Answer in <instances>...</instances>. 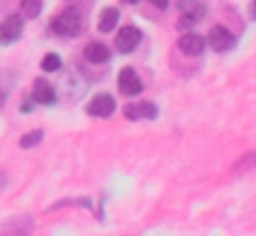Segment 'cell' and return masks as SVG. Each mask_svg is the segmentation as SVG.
<instances>
[{
  "instance_id": "obj_17",
  "label": "cell",
  "mask_w": 256,
  "mask_h": 236,
  "mask_svg": "<svg viewBox=\"0 0 256 236\" xmlns=\"http://www.w3.org/2000/svg\"><path fill=\"white\" fill-rule=\"evenodd\" d=\"M68 204H78V206H84V208H90V198H74V200H60L56 202L50 210H56V208H62V206H68Z\"/></svg>"
},
{
  "instance_id": "obj_3",
  "label": "cell",
  "mask_w": 256,
  "mask_h": 236,
  "mask_svg": "<svg viewBox=\"0 0 256 236\" xmlns=\"http://www.w3.org/2000/svg\"><path fill=\"white\" fill-rule=\"evenodd\" d=\"M22 32H24V16L22 14H10L0 24V44L2 46L14 44L16 40H20Z\"/></svg>"
},
{
  "instance_id": "obj_15",
  "label": "cell",
  "mask_w": 256,
  "mask_h": 236,
  "mask_svg": "<svg viewBox=\"0 0 256 236\" xmlns=\"http://www.w3.org/2000/svg\"><path fill=\"white\" fill-rule=\"evenodd\" d=\"M60 66H62V58H60L56 52L44 54V58H42V62H40V68H42L44 72H56V70H60Z\"/></svg>"
},
{
  "instance_id": "obj_1",
  "label": "cell",
  "mask_w": 256,
  "mask_h": 236,
  "mask_svg": "<svg viewBox=\"0 0 256 236\" xmlns=\"http://www.w3.org/2000/svg\"><path fill=\"white\" fill-rule=\"evenodd\" d=\"M82 26V16L76 8H64L58 16L52 18L50 28L58 36H76Z\"/></svg>"
},
{
  "instance_id": "obj_20",
  "label": "cell",
  "mask_w": 256,
  "mask_h": 236,
  "mask_svg": "<svg viewBox=\"0 0 256 236\" xmlns=\"http://www.w3.org/2000/svg\"><path fill=\"white\" fill-rule=\"evenodd\" d=\"M252 16H254V18H256V0H254V2H252Z\"/></svg>"
},
{
  "instance_id": "obj_10",
  "label": "cell",
  "mask_w": 256,
  "mask_h": 236,
  "mask_svg": "<svg viewBox=\"0 0 256 236\" xmlns=\"http://www.w3.org/2000/svg\"><path fill=\"white\" fill-rule=\"evenodd\" d=\"M30 96L34 98L36 104H42V106H52L56 102V90H54V86L46 78H36L34 80Z\"/></svg>"
},
{
  "instance_id": "obj_6",
  "label": "cell",
  "mask_w": 256,
  "mask_h": 236,
  "mask_svg": "<svg viewBox=\"0 0 256 236\" xmlns=\"http://www.w3.org/2000/svg\"><path fill=\"white\" fill-rule=\"evenodd\" d=\"M140 40H142V32H140L136 26H132V24H130V26H124V28H120V30H118L114 44H116L118 52L128 54V52L136 50V46L140 44Z\"/></svg>"
},
{
  "instance_id": "obj_8",
  "label": "cell",
  "mask_w": 256,
  "mask_h": 236,
  "mask_svg": "<svg viewBox=\"0 0 256 236\" xmlns=\"http://www.w3.org/2000/svg\"><path fill=\"white\" fill-rule=\"evenodd\" d=\"M124 116L128 120H154L158 116V106L150 100L136 102V104H126L124 106Z\"/></svg>"
},
{
  "instance_id": "obj_19",
  "label": "cell",
  "mask_w": 256,
  "mask_h": 236,
  "mask_svg": "<svg viewBox=\"0 0 256 236\" xmlns=\"http://www.w3.org/2000/svg\"><path fill=\"white\" fill-rule=\"evenodd\" d=\"M150 2H152L156 8H160V10H164V8L168 6V0H150Z\"/></svg>"
},
{
  "instance_id": "obj_2",
  "label": "cell",
  "mask_w": 256,
  "mask_h": 236,
  "mask_svg": "<svg viewBox=\"0 0 256 236\" xmlns=\"http://www.w3.org/2000/svg\"><path fill=\"white\" fill-rule=\"evenodd\" d=\"M116 110V100L112 94L108 92H98L90 98V102L86 104V112L90 116H96V118H108L112 116Z\"/></svg>"
},
{
  "instance_id": "obj_5",
  "label": "cell",
  "mask_w": 256,
  "mask_h": 236,
  "mask_svg": "<svg viewBox=\"0 0 256 236\" xmlns=\"http://www.w3.org/2000/svg\"><path fill=\"white\" fill-rule=\"evenodd\" d=\"M234 44H236V36L224 26H214L208 32V46L216 52H228L234 48Z\"/></svg>"
},
{
  "instance_id": "obj_4",
  "label": "cell",
  "mask_w": 256,
  "mask_h": 236,
  "mask_svg": "<svg viewBox=\"0 0 256 236\" xmlns=\"http://www.w3.org/2000/svg\"><path fill=\"white\" fill-rule=\"evenodd\" d=\"M34 220L32 216H12L2 222L0 236H32Z\"/></svg>"
},
{
  "instance_id": "obj_13",
  "label": "cell",
  "mask_w": 256,
  "mask_h": 236,
  "mask_svg": "<svg viewBox=\"0 0 256 236\" xmlns=\"http://www.w3.org/2000/svg\"><path fill=\"white\" fill-rule=\"evenodd\" d=\"M118 20H120V10L114 8V6H106V8H102L100 18H98V30L104 32V34L112 32L116 28Z\"/></svg>"
},
{
  "instance_id": "obj_12",
  "label": "cell",
  "mask_w": 256,
  "mask_h": 236,
  "mask_svg": "<svg viewBox=\"0 0 256 236\" xmlns=\"http://www.w3.org/2000/svg\"><path fill=\"white\" fill-rule=\"evenodd\" d=\"M84 58L94 64H104L110 60V48L102 42H90L84 46Z\"/></svg>"
},
{
  "instance_id": "obj_22",
  "label": "cell",
  "mask_w": 256,
  "mask_h": 236,
  "mask_svg": "<svg viewBox=\"0 0 256 236\" xmlns=\"http://www.w3.org/2000/svg\"><path fill=\"white\" fill-rule=\"evenodd\" d=\"M0 184H2V178H0Z\"/></svg>"
},
{
  "instance_id": "obj_7",
  "label": "cell",
  "mask_w": 256,
  "mask_h": 236,
  "mask_svg": "<svg viewBox=\"0 0 256 236\" xmlns=\"http://www.w3.org/2000/svg\"><path fill=\"white\" fill-rule=\"evenodd\" d=\"M118 90L122 94H126V96H136V94L142 92V82H140V78H138L134 68L124 66L120 70V74H118Z\"/></svg>"
},
{
  "instance_id": "obj_9",
  "label": "cell",
  "mask_w": 256,
  "mask_h": 236,
  "mask_svg": "<svg viewBox=\"0 0 256 236\" xmlns=\"http://www.w3.org/2000/svg\"><path fill=\"white\" fill-rule=\"evenodd\" d=\"M176 8L180 10V16H182L180 24L182 26H190V24L198 22L204 16V10H206L204 4L198 2V0H178Z\"/></svg>"
},
{
  "instance_id": "obj_18",
  "label": "cell",
  "mask_w": 256,
  "mask_h": 236,
  "mask_svg": "<svg viewBox=\"0 0 256 236\" xmlns=\"http://www.w3.org/2000/svg\"><path fill=\"white\" fill-rule=\"evenodd\" d=\"M34 104H36V102H34V98H32V96H30V98H26V100H22V102H20V112H22V114L32 112V110H34Z\"/></svg>"
},
{
  "instance_id": "obj_21",
  "label": "cell",
  "mask_w": 256,
  "mask_h": 236,
  "mask_svg": "<svg viewBox=\"0 0 256 236\" xmlns=\"http://www.w3.org/2000/svg\"><path fill=\"white\" fill-rule=\"evenodd\" d=\"M124 2H126V4H138L140 0H124Z\"/></svg>"
},
{
  "instance_id": "obj_14",
  "label": "cell",
  "mask_w": 256,
  "mask_h": 236,
  "mask_svg": "<svg viewBox=\"0 0 256 236\" xmlns=\"http://www.w3.org/2000/svg\"><path fill=\"white\" fill-rule=\"evenodd\" d=\"M42 6H44V0H20V12L28 20L38 18L42 12Z\"/></svg>"
},
{
  "instance_id": "obj_11",
  "label": "cell",
  "mask_w": 256,
  "mask_h": 236,
  "mask_svg": "<svg viewBox=\"0 0 256 236\" xmlns=\"http://www.w3.org/2000/svg\"><path fill=\"white\" fill-rule=\"evenodd\" d=\"M204 48H206V40L196 32H186L178 40V50L186 56H198L204 52Z\"/></svg>"
},
{
  "instance_id": "obj_16",
  "label": "cell",
  "mask_w": 256,
  "mask_h": 236,
  "mask_svg": "<svg viewBox=\"0 0 256 236\" xmlns=\"http://www.w3.org/2000/svg\"><path fill=\"white\" fill-rule=\"evenodd\" d=\"M44 138V130H32V132H26L20 136V148H34L42 142Z\"/></svg>"
}]
</instances>
